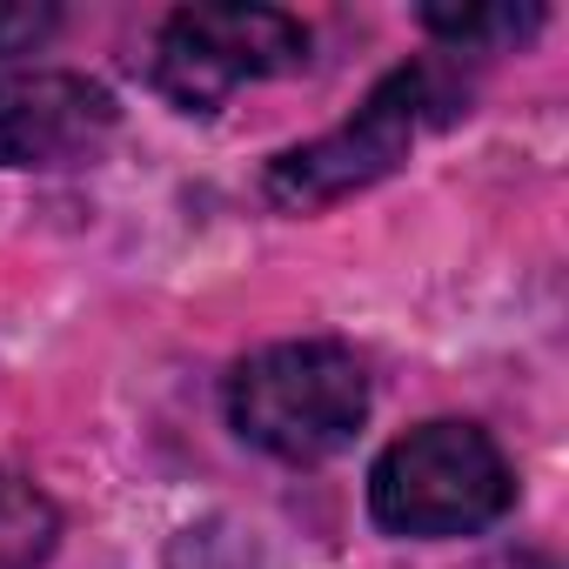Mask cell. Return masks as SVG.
I'll return each instance as SVG.
<instances>
[{"label":"cell","instance_id":"1","mask_svg":"<svg viewBox=\"0 0 569 569\" xmlns=\"http://www.w3.org/2000/svg\"><path fill=\"white\" fill-rule=\"evenodd\" d=\"M228 422L281 462H322L369 422V376L342 342H274L228 376Z\"/></svg>","mask_w":569,"mask_h":569},{"label":"cell","instance_id":"2","mask_svg":"<svg viewBox=\"0 0 569 569\" xmlns=\"http://www.w3.org/2000/svg\"><path fill=\"white\" fill-rule=\"evenodd\" d=\"M516 502L509 456L476 422H422L369 469V509L389 536H476Z\"/></svg>","mask_w":569,"mask_h":569},{"label":"cell","instance_id":"3","mask_svg":"<svg viewBox=\"0 0 569 569\" xmlns=\"http://www.w3.org/2000/svg\"><path fill=\"white\" fill-rule=\"evenodd\" d=\"M436 108H442L436 74L429 68H396L356 108V121H342L336 134H322L309 148H289V154L268 161V174H261L268 201L309 214V208H329V201H342V194L396 174V161L416 148V134L436 121Z\"/></svg>","mask_w":569,"mask_h":569},{"label":"cell","instance_id":"4","mask_svg":"<svg viewBox=\"0 0 569 569\" xmlns=\"http://www.w3.org/2000/svg\"><path fill=\"white\" fill-rule=\"evenodd\" d=\"M309 61V28L281 8H181L154 48V88L181 114H214L234 88L296 74Z\"/></svg>","mask_w":569,"mask_h":569},{"label":"cell","instance_id":"5","mask_svg":"<svg viewBox=\"0 0 569 569\" xmlns=\"http://www.w3.org/2000/svg\"><path fill=\"white\" fill-rule=\"evenodd\" d=\"M114 94L81 74H0V168H61L108 141Z\"/></svg>","mask_w":569,"mask_h":569},{"label":"cell","instance_id":"6","mask_svg":"<svg viewBox=\"0 0 569 569\" xmlns=\"http://www.w3.org/2000/svg\"><path fill=\"white\" fill-rule=\"evenodd\" d=\"M54 536H61L54 502L28 476L0 469V569H41L54 556Z\"/></svg>","mask_w":569,"mask_h":569},{"label":"cell","instance_id":"7","mask_svg":"<svg viewBox=\"0 0 569 569\" xmlns=\"http://www.w3.org/2000/svg\"><path fill=\"white\" fill-rule=\"evenodd\" d=\"M422 28L456 48H482V41H522L529 28H542V8H422Z\"/></svg>","mask_w":569,"mask_h":569},{"label":"cell","instance_id":"8","mask_svg":"<svg viewBox=\"0 0 569 569\" xmlns=\"http://www.w3.org/2000/svg\"><path fill=\"white\" fill-rule=\"evenodd\" d=\"M54 34V8H0V54H28Z\"/></svg>","mask_w":569,"mask_h":569}]
</instances>
